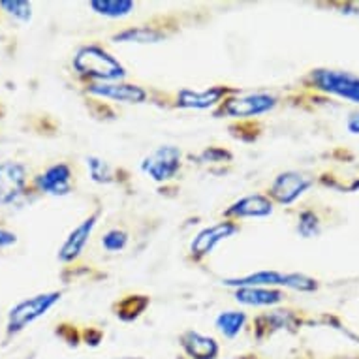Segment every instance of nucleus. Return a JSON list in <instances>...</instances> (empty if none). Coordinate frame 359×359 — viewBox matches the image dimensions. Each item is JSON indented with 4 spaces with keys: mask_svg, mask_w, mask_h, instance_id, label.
Instances as JSON below:
<instances>
[{
    "mask_svg": "<svg viewBox=\"0 0 359 359\" xmlns=\"http://www.w3.org/2000/svg\"><path fill=\"white\" fill-rule=\"evenodd\" d=\"M15 243H18V236H15V233L0 228V248L12 247V245H15Z\"/></svg>",
    "mask_w": 359,
    "mask_h": 359,
    "instance_id": "obj_25",
    "label": "nucleus"
},
{
    "mask_svg": "<svg viewBox=\"0 0 359 359\" xmlns=\"http://www.w3.org/2000/svg\"><path fill=\"white\" fill-rule=\"evenodd\" d=\"M115 359H143V358H130V355H126V358H115Z\"/></svg>",
    "mask_w": 359,
    "mask_h": 359,
    "instance_id": "obj_28",
    "label": "nucleus"
},
{
    "mask_svg": "<svg viewBox=\"0 0 359 359\" xmlns=\"http://www.w3.org/2000/svg\"><path fill=\"white\" fill-rule=\"evenodd\" d=\"M181 158H183V154L179 149L173 145H162L143 158L142 171L156 183H165V181L173 179L177 171L181 170Z\"/></svg>",
    "mask_w": 359,
    "mask_h": 359,
    "instance_id": "obj_4",
    "label": "nucleus"
},
{
    "mask_svg": "<svg viewBox=\"0 0 359 359\" xmlns=\"http://www.w3.org/2000/svg\"><path fill=\"white\" fill-rule=\"evenodd\" d=\"M346 13H352V15H359V2H352V4H346Z\"/></svg>",
    "mask_w": 359,
    "mask_h": 359,
    "instance_id": "obj_27",
    "label": "nucleus"
},
{
    "mask_svg": "<svg viewBox=\"0 0 359 359\" xmlns=\"http://www.w3.org/2000/svg\"><path fill=\"white\" fill-rule=\"evenodd\" d=\"M87 168L95 183H102V184L113 183V168L107 164L106 160L96 158V156H88Z\"/></svg>",
    "mask_w": 359,
    "mask_h": 359,
    "instance_id": "obj_20",
    "label": "nucleus"
},
{
    "mask_svg": "<svg viewBox=\"0 0 359 359\" xmlns=\"http://www.w3.org/2000/svg\"><path fill=\"white\" fill-rule=\"evenodd\" d=\"M36 187L49 196H66L72 190V170L68 164H55L36 177Z\"/></svg>",
    "mask_w": 359,
    "mask_h": 359,
    "instance_id": "obj_11",
    "label": "nucleus"
},
{
    "mask_svg": "<svg viewBox=\"0 0 359 359\" xmlns=\"http://www.w3.org/2000/svg\"><path fill=\"white\" fill-rule=\"evenodd\" d=\"M27 184V171L25 165L15 162L0 164V205H8L23 194Z\"/></svg>",
    "mask_w": 359,
    "mask_h": 359,
    "instance_id": "obj_9",
    "label": "nucleus"
},
{
    "mask_svg": "<svg viewBox=\"0 0 359 359\" xmlns=\"http://www.w3.org/2000/svg\"><path fill=\"white\" fill-rule=\"evenodd\" d=\"M339 359H355V358H339Z\"/></svg>",
    "mask_w": 359,
    "mask_h": 359,
    "instance_id": "obj_29",
    "label": "nucleus"
},
{
    "mask_svg": "<svg viewBox=\"0 0 359 359\" xmlns=\"http://www.w3.org/2000/svg\"><path fill=\"white\" fill-rule=\"evenodd\" d=\"M284 280H286V273L265 269V271L250 273L247 277L226 278L222 284L233 288H273V286H284Z\"/></svg>",
    "mask_w": 359,
    "mask_h": 359,
    "instance_id": "obj_15",
    "label": "nucleus"
},
{
    "mask_svg": "<svg viewBox=\"0 0 359 359\" xmlns=\"http://www.w3.org/2000/svg\"><path fill=\"white\" fill-rule=\"evenodd\" d=\"M297 231H299L301 237L305 239H311V237H316L320 233V220L316 217L314 211H303L299 215V220H297Z\"/></svg>",
    "mask_w": 359,
    "mask_h": 359,
    "instance_id": "obj_21",
    "label": "nucleus"
},
{
    "mask_svg": "<svg viewBox=\"0 0 359 359\" xmlns=\"http://www.w3.org/2000/svg\"><path fill=\"white\" fill-rule=\"evenodd\" d=\"M346 130L353 136H359V111L352 113L346 121Z\"/></svg>",
    "mask_w": 359,
    "mask_h": 359,
    "instance_id": "obj_26",
    "label": "nucleus"
},
{
    "mask_svg": "<svg viewBox=\"0 0 359 359\" xmlns=\"http://www.w3.org/2000/svg\"><path fill=\"white\" fill-rule=\"evenodd\" d=\"M0 8L6 10L10 15H13L19 21H30V18H32V4L27 0H13V2L2 0Z\"/></svg>",
    "mask_w": 359,
    "mask_h": 359,
    "instance_id": "obj_23",
    "label": "nucleus"
},
{
    "mask_svg": "<svg viewBox=\"0 0 359 359\" xmlns=\"http://www.w3.org/2000/svg\"><path fill=\"white\" fill-rule=\"evenodd\" d=\"M226 87H211L205 90H190L183 88L177 95V106L187 107V109H209V107L217 106L218 102L222 100L226 95Z\"/></svg>",
    "mask_w": 359,
    "mask_h": 359,
    "instance_id": "obj_14",
    "label": "nucleus"
},
{
    "mask_svg": "<svg viewBox=\"0 0 359 359\" xmlns=\"http://www.w3.org/2000/svg\"><path fill=\"white\" fill-rule=\"evenodd\" d=\"M60 297H62L60 292H46V294H38L30 299L18 303L8 314V333L15 335L19 331H23L27 325L41 318L43 314H48L49 309L57 305Z\"/></svg>",
    "mask_w": 359,
    "mask_h": 359,
    "instance_id": "obj_2",
    "label": "nucleus"
},
{
    "mask_svg": "<svg viewBox=\"0 0 359 359\" xmlns=\"http://www.w3.org/2000/svg\"><path fill=\"white\" fill-rule=\"evenodd\" d=\"M284 288L295 290V292H314L318 288V283L314 278L301 275V273H286Z\"/></svg>",
    "mask_w": 359,
    "mask_h": 359,
    "instance_id": "obj_22",
    "label": "nucleus"
},
{
    "mask_svg": "<svg viewBox=\"0 0 359 359\" xmlns=\"http://www.w3.org/2000/svg\"><path fill=\"white\" fill-rule=\"evenodd\" d=\"M179 342L190 359H217L220 353V344L200 331H184L179 337Z\"/></svg>",
    "mask_w": 359,
    "mask_h": 359,
    "instance_id": "obj_13",
    "label": "nucleus"
},
{
    "mask_svg": "<svg viewBox=\"0 0 359 359\" xmlns=\"http://www.w3.org/2000/svg\"><path fill=\"white\" fill-rule=\"evenodd\" d=\"M88 6L93 8L98 15L109 19L126 18L134 12L136 4L132 0H93Z\"/></svg>",
    "mask_w": 359,
    "mask_h": 359,
    "instance_id": "obj_17",
    "label": "nucleus"
},
{
    "mask_svg": "<svg viewBox=\"0 0 359 359\" xmlns=\"http://www.w3.org/2000/svg\"><path fill=\"white\" fill-rule=\"evenodd\" d=\"M164 38L162 30L151 29V27H134V29L123 30L121 34L113 36V40L121 43H158Z\"/></svg>",
    "mask_w": 359,
    "mask_h": 359,
    "instance_id": "obj_19",
    "label": "nucleus"
},
{
    "mask_svg": "<svg viewBox=\"0 0 359 359\" xmlns=\"http://www.w3.org/2000/svg\"><path fill=\"white\" fill-rule=\"evenodd\" d=\"M128 245V233L124 230H109L102 237V247L109 252H118Z\"/></svg>",
    "mask_w": 359,
    "mask_h": 359,
    "instance_id": "obj_24",
    "label": "nucleus"
},
{
    "mask_svg": "<svg viewBox=\"0 0 359 359\" xmlns=\"http://www.w3.org/2000/svg\"><path fill=\"white\" fill-rule=\"evenodd\" d=\"M269 215H273V200L264 194L245 196L224 212V217L228 218H265Z\"/></svg>",
    "mask_w": 359,
    "mask_h": 359,
    "instance_id": "obj_12",
    "label": "nucleus"
},
{
    "mask_svg": "<svg viewBox=\"0 0 359 359\" xmlns=\"http://www.w3.org/2000/svg\"><path fill=\"white\" fill-rule=\"evenodd\" d=\"M312 177L299 173V171H284L277 179L273 181L269 194L275 201L283 203V205H290L295 200H299L301 196L305 194L306 190L312 187Z\"/></svg>",
    "mask_w": 359,
    "mask_h": 359,
    "instance_id": "obj_6",
    "label": "nucleus"
},
{
    "mask_svg": "<svg viewBox=\"0 0 359 359\" xmlns=\"http://www.w3.org/2000/svg\"><path fill=\"white\" fill-rule=\"evenodd\" d=\"M90 95L100 96L106 100L123 102V104H142L147 100V93L140 85H128V83H90L87 88Z\"/></svg>",
    "mask_w": 359,
    "mask_h": 359,
    "instance_id": "obj_8",
    "label": "nucleus"
},
{
    "mask_svg": "<svg viewBox=\"0 0 359 359\" xmlns=\"http://www.w3.org/2000/svg\"><path fill=\"white\" fill-rule=\"evenodd\" d=\"M277 106V98L273 95H265V93H256V95H245L236 96L226 100L220 106V115L233 118H245V117H258L264 113H269Z\"/></svg>",
    "mask_w": 359,
    "mask_h": 359,
    "instance_id": "obj_5",
    "label": "nucleus"
},
{
    "mask_svg": "<svg viewBox=\"0 0 359 359\" xmlns=\"http://www.w3.org/2000/svg\"><path fill=\"white\" fill-rule=\"evenodd\" d=\"M245 324H247V314L241 311L220 312L217 316V320H215L217 330L220 331L226 339H236V337L243 331Z\"/></svg>",
    "mask_w": 359,
    "mask_h": 359,
    "instance_id": "obj_18",
    "label": "nucleus"
},
{
    "mask_svg": "<svg viewBox=\"0 0 359 359\" xmlns=\"http://www.w3.org/2000/svg\"><path fill=\"white\" fill-rule=\"evenodd\" d=\"M311 79L322 93L359 104V76L352 72L320 68L312 72Z\"/></svg>",
    "mask_w": 359,
    "mask_h": 359,
    "instance_id": "obj_3",
    "label": "nucleus"
},
{
    "mask_svg": "<svg viewBox=\"0 0 359 359\" xmlns=\"http://www.w3.org/2000/svg\"><path fill=\"white\" fill-rule=\"evenodd\" d=\"M233 297L247 306H271L280 303L284 294L275 288H237Z\"/></svg>",
    "mask_w": 359,
    "mask_h": 359,
    "instance_id": "obj_16",
    "label": "nucleus"
},
{
    "mask_svg": "<svg viewBox=\"0 0 359 359\" xmlns=\"http://www.w3.org/2000/svg\"><path fill=\"white\" fill-rule=\"evenodd\" d=\"M74 68L79 76L88 77L95 83H115L124 79L126 70L111 53L98 46H85L74 57Z\"/></svg>",
    "mask_w": 359,
    "mask_h": 359,
    "instance_id": "obj_1",
    "label": "nucleus"
},
{
    "mask_svg": "<svg viewBox=\"0 0 359 359\" xmlns=\"http://www.w3.org/2000/svg\"><path fill=\"white\" fill-rule=\"evenodd\" d=\"M237 231H239V226L231 220H224V222H218L215 226H209L194 237V241L190 245V254L194 258H203V256L212 252V248L217 247L218 243H222L224 239H228Z\"/></svg>",
    "mask_w": 359,
    "mask_h": 359,
    "instance_id": "obj_7",
    "label": "nucleus"
},
{
    "mask_svg": "<svg viewBox=\"0 0 359 359\" xmlns=\"http://www.w3.org/2000/svg\"><path fill=\"white\" fill-rule=\"evenodd\" d=\"M100 217V212H95V215H90L83 220L77 228L70 231V236L66 237V241L62 243V247L59 250V259L60 262H65V264H70L74 259H77L81 256L83 248L87 247L88 239H90V233L95 230L96 220Z\"/></svg>",
    "mask_w": 359,
    "mask_h": 359,
    "instance_id": "obj_10",
    "label": "nucleus"
}]
</instances>
